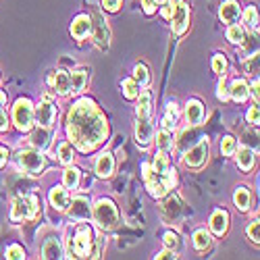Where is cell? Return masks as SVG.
<instances>
[{
    "label": "cell",
    "instance_id": "6da1fadb",
    "mask_svg": "<svg viewBox=\"0 0 260 260\" xmlns=\"http://www.w3.org/2000/svg\"><path fill=\"white\" fill-rule=\"evenodd\" d=\"M108 134H111L108 119L92 98H79L69 108L67 138L79 152H94L106 142Z\"/></svg>",
    "mask_w": 260,
    "mask_h": 260
},
{
    "label": "cell",
    "instance_id": "7a4b0ae2",
    "mask_svg": "<svg viewBox=\"0 0 260 260\" xmlns=\"http://www.w3.org/2000/svg\"><path fill=\"white\" fill-rule=\"evenodd\" d=\"M96 248V235L90 225H79L71 237L67 233V256L64 258H92Z\"/></svg>",
    "mask_w": 260,
    "mask_h": 260
},
{
    "label": "cell",
    "instance_id": "3957f363",
    "mask_svg": "<svg viewBox=\"0 0 260 260\" xmlns=\"http://www.w3.org/2000/svg\"><path fill=\"white\" fill-rule=\"evenodd\" d=\"M92 221L100 231H115L121 225V212L115 200L111 198H100L92 206Z\"/></svg>",
    "mask_w": 260,
    "mask_h": 260
},
{
    "label": "cell",
    "instance_id": "277c9868",
    "mask_svg": "<svg viewBox=\"0 0 260 260\" xmlns=\"http://www.w3.org/2000/svg\"><path fill=\"white\" fill-rule=\"evenodd\" d=\"M40 212V200L36 193L29 196H19L13 200V208H11V221L13 223H23V221H31L36 219Z\"/></svg>",
    "mask_w": 260,
    "mask_h": 260
},
{
    "label": "cell",
    "instance_id": "5b68a950",
    "mask_svg": "<svg viewBox=\"0 0 260 260\" xmlns=\"http://www.w3.org/2000/svg\"><path fill=\"white\" fill-rule=\"evenodd\" d=\"M17 162L25 173H29V175H40V173L44 171L46 158H44V152H40L38 148L31 146V148H25V150H19Z\"/></svg>",
    "mask_w": 260,
    "mask_h": 260
},
{
    "label": "cell",
    "instance_id": "8992f818",
    "mask_svg": "<svg viewBox=\"0 0 260 260\" xmlns=\"http://www.w3.org/2000/svg\"><path fill=\"white\" fill-rule=\"evenodd\" d=\"M13 123L19 132H31L34 127V102L29 98H17L13 104Z\"/></svg>",
    "mask_w": 260,
    "mask_h": 260
},
{
    "label": "cell",
    "instance_id": "52a82bcc",
    "mask_svg": "<svg viewBox=\"0 0 260 260\" xmlns=\"http://www.w3.org/2000/svg\"><path fill=\"white\" fill-rule=\"evenodd\" d=\"M92 36H94V44L100 50H108L111 46V27H108V21L104 19V15L98 9H92Z\"/></svg>",
    "mask_w": 260,
    "mask_h": 260
},
{
    "label": "cell",
    "instance_id": "ba28073f",
    "mask_svg": "<svg viewBox=\"0 0 260 260\" xmlns=\"http://www.w3.org/2000/svg\"><path fill=\"white\" fill-rule=\"evenodd\" d=\"M208 152H210V144L206 138H202L198 144H193L189 150L181 154V160L187 169H202L208 160Z\"/></svg>",
    "mask_w": 260,
    "mask_h": 260
},
{
    "label": "cell",
    "instance_id": "9c48e42d",
    "mask_svg": "<svg viewBox=\"0 0 260 260\" xmlns=\"http://www.w3.org/2000/svg\"><path fill=\"white\" fill-rule=\"evenodd\" d=\"M69 214L71 221H77V223H88L90 216H92V202H90V196L85 193H77L73 196V200H69V206L64 210Z\"/></svg>",
    "mask_w": 260,
    "mask_h": 260
},
{
    "label": "cell",
    "instance_id": "30bf717a",
    "mask_svg": "<svg viewBox=\"0 0 260 260\" xmlns=\"http://www.w3.org/2000/svg\"><path fill=\"white\" fill-rule=\"evenodd\" d=\"M171 29L175 36H183L189 29V5L187 3H175V9H173L171 15Z\"/></svg>",
    "mask_w": 260,
    "mask_h": 260
},
{
    "label": "cell",
    "instance_id": "8fae6325",
    "mask_svg": "<svg viewBox=\"0 0 260 260\" xmlns=\"http://www.w3.org/2000/svg\"><path fill=\"white\" fill-rule=\"evenodd\" d=\"M34 121L42 127H54L56 121V106L50 102V98H44L38 106H34Z\"/></svg>",
    "mask_w": 260,
    "mask_h": 260
},
{
    "label": "cell",
    "instance_id": "7c38bea8",
    "mask_svg": "<svg viewBox=\"0 0 260 260\" xmlns=\"http://www.w3.org/2000/svg\"><path fill=\"white\" fill-rule=\"evenodd\" d=\"M52 138H54V127H42V125H36L31 127V138H29V144L34 148H38L40 152H46L52 144Z\"/></svg>",
    "mask_w": 260,
    "mask_h": 260
},
{
    "label": "cell",
    "instance_id": "4fadbf2b",
    "mask_svg": "<svg viewBox=\"0 0 260 260\" xmlns=\"http://www.w3.org/2000/svg\"><path fill=\"white\" fill-rule=\"evenodd\" d=\"M204 104L198 100V98H189L185 102V111H183V117H185V123L189 127H200L204 123Z\"/></svg>",
    "mask_w": 260,
    "mask_h": 260
},
{
    "label": "cell",
    "instance_id": "5bb4252c",
    "mask_svg": "<svg viewBox=\"0 0 260 260\" xmlns=\"http://www.w3.org/2000/svg\"><path fill=\"white\" fill-rule=\"evenodd\" d=\"M134 132H136V142H138L140 148H148L150 144L154 142L156 129H154L152 123H150V119H138Z\"/></svg>",
    "mask_w": 260,
    "mask_h": 260
},
{
    "label": "cell",
    "instance_id": "9a60e30c",
    "mask_svg": "<svg viewBox=\"0 0 260 260\" xmlns=\"http://www.w3.org/2000/svg\"><path fill=\"white\" fill-rule=\"evenodd\" d=\"M48 85L58 96H69L71 94V77L69 71H50Z\"/></svg>",
    "mask_w": 260,
    "mask_h": 260
},
{
    "label": "cell",
    "instance_id": "2e32d148",
    "mask_svg": "<svg viewBox=\"0 0 260 260\" xmlns=\"http://www.w3.org/2000/svg\"><path fill=\"white\" fill-rule=\"evenodd\" d=\"M198 140H202L200 129H198V127H189V125H187V129H183V132L179 134V138L175 140L173 148H175L179 154H183L185 150H189L193 144H198Z\"/></svg>",
    "mask_w": 260,
    "mask_h": 260
},
{
    "label": "cell",
    "instance_id": "e0dca14e",
    "mask_svg": "<svg viewBox=\"0 0 260 260\" xmlns=\"http://www.w3.org/2000/svg\"><path fill=\"white\" fill-rule=\"evenodd\" d=\"M92 34V17L90 15H85V13H79L73 21H71V36L77 40V42H81V40H85Z\"/></svg>",
    "mask_w": 260,
    "mask_h": 260
},
{
    "label": "cell",
    "instance_id": "ac0fdd59",
    "mask_svg": "<svg viewBox=\"0 0 260 260\" xmlns=\"http://www.w3.org/2000/svg\"><path fill=\"white\" fill-rule=\"evenodd\" d=\"M219 17H221L223 23H227V25L237 23V21L242 19L240 3H235V0H225V3H221V7H219Z\"/></svg>",
    "mask_w": 260,
    "mask_h": 260
},
{
    "label": "cell",
    "instance_id": "d6986e66",
    "mask_svg": "<svg viewBox=\"0 0 260 260\" xmlns=\"http://www.w3.org/2000/svg\"><path fill=\"white\" fill-rule=\"evenodd\" d=\"M115 156L111 152H102L98 158H96V165H94V171H96V175L100 179H108V177H113V173H115Z\"/></svg>",
    "mask_w": 260,
    "mask_h": 260
},
{
    "label": "cell",
    "instance_id": "ffe728a7",
    "mask_svg": "<svg viewBox=\"0 0 260 260\" xmlns=\"http://www.w3.org/2000/svg\"><path fill=\"white\" fill-rule=\"evenodd\" d=\"M229 229V212L225 208H216L212 214H210V231L216 235V237H223Z\"/></svg>",
    "mask_w": 260,
    "mask_h": 260
},
{
    "label": "cell",
    "instance_id": "44dd1931",
    "mask_svg": "<svg viewBox=\"0 0 260 260\" xmlns=\"http://www.w3.org/2000/svg\"><path fill=\"white\" fill-rule=\"evenodd\" d=\"M48 200H50V206L54 210L64 212V210H67V206H69L71 198H69V191H67V187H64V185H54L50 189V193H48Z\"/></svg>",
    "mask_w": 260,
    "mask_h": 260
},
{
    "label": "cell",
    "instance_id": "7402d4cb",
    "mask_svg": "<svg viewBox=\"0 0 260 260\" xmlns=\"http://www.w3.org/2000/svg\"><path fill=\"white\" fill-rule=\"evenodd\" d=\"M71 77V94L73 96H79L83 94V90L88 88V81H90V69L88 67H81V69H75L69 73Z\"/></svg>",
    "mask_w": 260,
    "mask_h": 260
},
{
    "label": "cell",
    "instance_id": "603a6c76",
    "mask_svg": "<svg viewBox=\"0 0 260 260\" xmlns=\"http://www.w3.org/2000/svg\"><path fill=\"white\" fill-rule=\"evenodd\" d=\"M235 160H237V167L244 173H250L256 165V152L248 146H240V148H235Z\"/></svg>",
    "mask_w": 260,
    "mask_h": 260
},
{
    "label": "cell",
    "instance_id": "cb8c5ba5",
    "mask_svg": "<svg viewBox=\"0 0 260 260\" xmlns=\"http://www.w3.org/2000/svg\"><path fill=\"white\" fill-rule=\"evenodd\" d=\"M136 100H138V106H136L138 119H150L152 117V94H150L148 90H140Z\"/></svg>",
    "mask_w": 260,
    "mask_h": 260
},
{
    "label": "cell",
    "instance_id": "d4e9b609",
    "mask_svg": "<svg viewBox=\"0 0 260 260\" xmlns=\"http://www.w3.org/2000/svg\"><path fill=\"white\" fill-rule=\"evenodd\" d=\"M229 98H233L237 104L246 102L250 98V90H248V81L246 79H233V83L229 85Z\"/></svg>",
    "mask_w": 260,
    "mask_h": 260
},
{
    "label": "cell",
    "instance_id": "484cf974",
    "mask_svg": "<svg viewBox=\"0 0 260 260\" xmlns=\"http://www.w3.org/2000/svg\"><path fill=\"white\" fill-rule=\"evenodd\" d=\"M42 258H64V250H62V244L60 240H56V237H48V240L44 242V246H42Z\"/></svg>",
    "mask_w": 260,
    "mask_h": 260
},
{
    "label": "cell",
    "instance_id": "4316f807",
    "mask_svg": "<svg viewBox=\"0 0 260 260\" xmlns=\"http://www.w3.org/2000/svg\"><path fill=\"white\" fill-rule=\"evenodd\" d=\"M62 185L67 187V189H79V185H81V171L77 169V167H67L64 169V173H62Z\"/></svg>",
    "mask_w": 260,
    "mask_h": 260
},
{
    "label": "cell",
    "instance_id": "83f0119b",
    "mask_svg": "<svg viewBox=\"0 0 260 260\" xmlns=\"http://www.w3.org/2000/svg\"><path fill=\"white\" fill-rule=\"evenodd\" d=\"M233 202H235L237 210L248 212V210H250V204H252V193H250V189H248L246 185H240V187L235 189V193H233Z\"/></svg>",
    "mask_w": 260,
    "mask_h": 260
},
{
    "label": "cell",
    "instance_id": "f1b7e54d",
    "mask_svg": "<svg viewBox=\"0 0 260 260\" xmlns=\"http://www.w3.org/2000/svg\"><path fill=\"white\" fill-rule=\"evenodd\" d=\"M179 212H181V200L175 196V193H173V196L167 198V202L162 206V214H165L167 221H175L179 216Z\"/></svg>",
    "mask_w": 260,
    "mask_h": 260
},
{
    "label": "cell",
    "instance_id": "f546056e",
    "mask_svg": "<svg viewBox=\"0 0 260 260\" xmlns=\"http://www.w3.org/2000/svg\"><path fill=\"white\" fill-rule=\"evenodd\" d=\"M191 240H193V248H196L198 252H204L212 246V235L206 229H196L191 235Z\"/></svg>",
    "mask_w": 260,
    "mask_h": 260
},
{
    "label": "cell",
    "instance_id": "4dcf8cb0",
    "mask_svg": "<svg viewBox=\"0 0 260 260\" xmlns=\"http://www.w3.org/2000/svg\"><path fill=\"white\" fill-rule=\"evenodd\" d=\"M58 160L62 165H73L75 162V146L69 142V140H64L58 144Z\"/></svg>",
    "mask_w": 260,
    "mask_h": 260
},
{
    "label": "cell",
    "instance_id": "1f68e13d",
    "mask_svg": "<svg viewBox=\"0 0 260 260\" xmlns=\"http://www.w3.org/2000/svg\"><path fill=\"white\" fill-rule=\"evenodd\" d=\"M225 36H227V42H229V44L240 46L248 34H246V29H244L240 23H233V25H229V27H227V34H225Z\"/></svg>",
    "mask_w": 260,
    "mask_h": 260
},
{
    "label": "cell",
    "instance_id": "d6a6232c",
    "mask_svg": "<svg viewBox=\"0 0 260 260\" xmlns=\"http://www.w3.org/2000/svg\"><path fill=\"white\" fill-rule=\"evenodd\" d=\"M156 136V146L158 150H162V152H169V150H173V144H175V136H173V132H169V129H160Z\"/></svg>",
    "mask_w": 260,
    "mask_h": 260
},
{
    "label": "cell",
    "instance_id": "836d02e7",
    "mask_svg": "<svg viewBox=\"0 0 260 260\" xmlns=\"http://www.w3.org/2000/svg\"><path fill=\"white\" fill-rule=\"evenodd\" d=\"M134 79L140 83V88H148L150 81H152V75H150V69L144 62H138L134 67Z\"/></svg>",
    "mask_w": 260,
    "mask_h": 260
},
{
    "label": "cell",
    "instance_id": "e575fe53",
    "mask_svg": "<svg viewBox=\"0 0 260 260\" xmlns=\"http://www.w3.org/2000/svg\"><path fill=\"white\" fill-rule=\"evenodd\" d=\"M121 90H123V96H125L127 100H136L138 94H140V83H138L134 77H127V79H123V83H121Z\"/></svg>",
    "mask_w": 260,
    "mask_h": 260
},
{
    "label": "cell",
    "instance_id": "d590c367",
    "mask_svg": "<svg viewBox=\"0 0 260 260\" xmlns=\"http://www.w3.org/2000/svg\"><path fill=\"white\" fill-rule=\"evenodd\" d=\"M242 19L248 29H252L254 34L258 31V9L256 7H248L246 11H242Z\"/></svg>",
    "mask_w": 260,
    "mask_h": 260
},
{
    "label": "cell",
    "instance_id": "8d00e7d4",
    "mask_svg": "<svg viewBox=\"0 0 260 260\" xmlns=\"http://www.w3.org/2000/svg\"><path fill=\"white\" fill-rule=\"evenodd\" d=\"M162 242H165V248H169V250H173V252H181V248H183V242L179 240V235L175 233V231H167L165 235H162Z\"/></svg>",
    "mask_w": 260,
    "mask_h": 260
},
{
    "label": "cell",
    "instance_id": "74e56055",
    "mask_svg": "<svg viewBox=\"0 0 260 260\" xmlns=\"http://www.w3.org/2000/svg\"><path fill=\"white\" fill-rule=\"evenodd\" d=\"M171 167V160L167 156V152H162V150H158V154L154 156V162H152V171L158 173V175H162V173Z\"/></svg>",
    "mask_w": 260,
    "mask_h": 260
},
{
    "label": "cell",
    "instance_id": "f35d334b",
    "mask_svg": "<svg viewBox=\"0 0 260 260\" xmlns=\"http://www.w3.org/2000/svg\"><path fill=\"white\" fill-rule=\"evenodd\" d=\"M227 67H229V62H227V56L223 52H216L212 56V69L216 75H225L227 73Z\"/></svg>",
    "mask_w": 260,
    "mask_h": 260
},
{
    "label": "cell",
    "instance_id": "ab89813d",
    "mask_svg": "<svg viewBox=\"0 0 260 260\" xmlns=\"http://www.w3.org/2000/svg\"><path fill=\"white\" fill-rule=\"evenodd\" d=\"M244 71L250 77H256L258 75V52H254V54H250V56L244 58Z\"/></svg>",
    "mask_w": 260,
    "mask_h": 260
},
{
    "label": "cell",
    "instance_id": "60d3db41",
    "mask_svg": "<svg viewBox=\"0 0 260 260\" xmlns=\"http://www.w3.org/2000/svg\"><path fill=\"white\" fill-rule=\"evenodd\" d=\"M235 148H237V140L233 136H225L221 140V152H223V156H233Z\"/></svg>",
    "mask_w": 260,
    "mask_h": 260
},
{
    "label": "cell",
    "instance_id": "b9f144b4",
    "mask_svg": "<svg viewBox=\"0 0 260 260\" xmlns=\"http://www.w3.org/2000/svg\"><path fill=\"white\" fill-rule=\"evenodd\" d=\"M216 98H219L221 102H227V100H229V85H227L225 75H221L219 85H216Z\"/></svg>",
    "mask_w": 260,
    "mask_h": 260
},
{
    "label": "cell",
    "instance_id": "7bdbcfd3",
    "mask_svg": "<svg viewBox=\"0 0 260 260\" xmlns=\"http://www.w3.org/2000/svg\"><path fill=\"white\" fill-rule=\"evenodd\" d=\"M246 233H248V237H250V242L258 246V240H260V223H258V219H254V221L248 225Z\"/></svg>",
    "mask_w": 260,
    "mask_h": 260
},
{
    "label": "cell",
    "instance_id": "ee69618b",
    "mask_svg": "<svg viewBox=\"0 0 260 260\" xmlns=\"http://www.w3.org/2000/svg\"><path fill=\"white\" fill-rule=\"evenodd\" d=\"M7 258L9 260H23L25 258V250L21 246H17V244H13V246L7 248Z\"/></svg>",
    "mask_w": 260,
    "mask_h": 260
},
{
    "label": "cell",
    "instance_id": "f6af8a7d",
    "mask_svg": "<svg viewBox=\"0 0 260 260\" xmlns=\"http://www.w3.org/2000/svg\"><path fill=\"white\" fill-rule=\"evenodd\" d=\"M125 0H102V9L106 13H117L121 7H123Z\"/></svg>",
    "mask_w": 260,
    "mask_h": 260
},
{
    "label": "cell",
    "instance_id": "bcb514c9",
    "mask_svg": "<svg viewBox=\"0 0 260 260\" xmlns=\"http://www.w3.org/2000/svg\"><path fill=\"white\" fill-rule=\"evenodd\" d=\"M248 123L252 125V127H258V119H260V113H258V104H254V106H250L248 108Z\"/></svg>",
    "mask_w": 260,
    "mask_h": 260
},
{
    "label": "cell",
    "instance_id": "7dc6e473",
    "mask_svg": "<svg viewBox=\"0 0 260 260\" xmlns=\"http://www.w3.org/2000/svg\"><path fill=\"white\" fill-rule=\"evenodd\" d=\"M167 117H171V119H179V104L175 102V100H173V102H169L167 104Z\"/></svg>",
    "mask_w": 260,
    "mask_h": 260
},
{
    "label": "cell",
    "instance_id": "c3c4849f",
    "mask_svg": "<svg viewBox=\"0 0 260 260\" xmlns=\"http://www.w3.org/2000/svg\"><path fill=\"white\" fill-rule=\"evenodd\" d=\"M142 7H144V13L146 15H154L158 5H156V0H142Z\"/></svg>",
    "mask_w": 260,
    "mask_h": 260
},
{
    "label": "cell",
    "instance_id": "681fc988",
    "mask_svg": "<svg viewBox=\"0 0 260 260\" xmlns=\"http://www.w3.org/2000/svg\"><path fill=\"white\" fill-rule=\"evenodd\" d=\"M154 258H156V260H165V258H173V260H175V258H179V256H177V252H173V250H169V248H167V250L158 252Z\"/></svg>",
    "mask_w": 260,
    "mask_h": 260
},
{
    "label": "cell",
    "instance_id": "f907efd6",
    "mask_svg": "<svg viewBox=\"0 0 260 260\" xmlns=\"http://www.w3.org/2000/svg\"><path fill=\"white\" fill-rule=\"evenodd\" d=\"M162 129L175 132V129H177V121H175V119H171V117H165V119H162Z\"/></svg>",
    "mask_w": 260,
    "mask_h": 260
},
{
    "label": "cell",
    "instance_id": "816d5d0a",
    "mask_svg": "<svg viewBox=\"0 0 260 260\" xmlns=\"http://www.w3.org/2000/svg\"><path fill=\"white\" fill-rule=\"evenodd\" d=\"M7 129H9V117L3 108H0V132H7Z\"/></svg>",
    "mask_w": 260,
    "mask_h": 260
},
{
    "label": "cell",
    "instance_id": "f5cc1de1",
    "mask_svg": "<svg viewBox=\"0 0 260 260\" xmlns=\"http://www.w3.org/2000/svg\"><path fill=\"white\" fill-rule=\"evenodd\" d=\"M7 160H9V150L5 146H0V169L7 165Z\"/></svg>",
    "mask_w": 260,
    "mask_h": 260
},
{
    "label": "cell",
    "instance_id": "db71d44e",
    "mask_svg": "<svg viewBox=\"0 0 260 260\" xmlns=\"http://www.w3.org/2000/svg\"><path fill=\"white\" fill-rule=\"evenodd\" d=\"M7 106V92L5 90H0V108Z\"/></svg>",
    "mask_w": 260,
    "mask_h": 260
},
{
    "label": "cell",
    "instance_id": "11a10c76",
    "mask_svg": "<svg viewBox=\"0 0 260 260\" xmlns=\"http://www.w3.org/2000/svg\"><path fill=\"white\" fill-rule=\"evenodd\" d=\"M156 5L160 7V5H165V0H156Z\"/></svg>",
    "mask_w": 260,
    "mask_h": 260
}]
</instances>
